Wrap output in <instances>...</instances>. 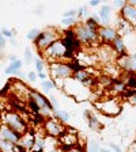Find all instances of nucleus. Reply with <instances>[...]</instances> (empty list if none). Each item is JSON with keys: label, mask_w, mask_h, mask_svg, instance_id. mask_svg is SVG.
Here are the masks:
<instances>
[{"label": "nucleus", "mask_w": 136, "mask_h": 152, "mask_svg": "<svg viewBox=\"0 0 136 152\" xmlns=\"http://www.w3.org/2000/svg\"><path fill=\"white\" fill-rule=\"evenodd\" d=\"M94 106L101 114H104L106 117H110V118L117 117L118 114H121V111H123V104H121L120 99L114 98V96L97 101L94 103Z\"/></svg>", "instance_id": "3"}, {"label": "nucleus", "mask_w": 136, "mask_h": 152, "mask_svg": "<svg viewBox=\"0 0 136 152\" xmlns=\"http://www.w3.org/2000/svg\"><path fill=\"white\" fill-rule=\"evenodd\" d=\"M101 152H113L110 148H101Z\"/></svg>", "instance_id": "55"}, {"label": "nucleus", "mask_w": 136, "mask_h": 152, "mask_svg": "<svg viewBox=\"0 0 136 152\" xmlns=\"http://www.w3.org/2000/svg\"><path fill=\"white\" fill-rule=\"evenodd\" d=\"M114 28L117 30V34L121 35L123 38L128 37V35H131L132 33L136 31L135 28H133L125 19L121 18L120 15H117V19H116V22H114Z\"/></svg>", "instance_id": "10"}, {"label": "nucleus", "mask_w": 136, "mask_h": 152, "mask_svg": "<svg viewBox=\"0 0 136 152\" xmlns=\"http://www.w3.org/2000/svg\"><path fill=\"white\" fill-rule=\"evenodd\" d=\"M40 31H41V30H38L37 27L30 28V30H29V31L26 33V38H27V39H30V41L34 42V41H35V38H37V37H38V34H40Z\"/></svg>", "instance_id": "33"}, {"label": "nucleus", "mask_w": 136, "mask_h": 152, "mask_svg": "<svg viewBox=\"0 0 136 152\" xmlns=\"http://www.w3.org/2000/svg\"><path fill=\"white\" fill-rule=\"evenodd\" d=\"M72 28L83 46H93V45L101 44L98 31H94L90 27H87L85 22H78Z\"/></svg>", "instance_id": "2"}, {"label": "nucleus", "mask_w": 136, "mask_h": 152, "mask_svg": "<svg viewBox=\"0 0 136 152\" xmlns=\"http://www.w3.org/2000/svg\"><path fill=\"white\" fill-rule=\"evenodd\" d=\"M72 77L76 82H79L83 86H86V87H91L94 84V76L91 75V72L89 69H82L79 72H75L72 75Z\"/></svg>", "instance_id": "16"}, {"label": "nucleus", "mask_w": 136, "mask_h": 152, "mask_svg": "<svg viewBox=\"0 0 136 152\" xmlns=\"http://www.w3.org/2000/svg\"><path fill=\"white\" fill-rule=\"evenodd\" d=\"M14 147H15V144H11L10 141L0 139V151L1 152H15Z\"/></svg>", "instance_id": "23"}, {"label": "nucleus", "mask_w": 136, "mask_h": 152, "mask_svg": "<svg viewBox=\"0 0 136 152\" xmlns=\"http://www.w3.org/2000/svg\"><path fill=\"white\" fill-rule=\"evenodd\" d=\"M129 101H131V103H132L133 106H136V96H133V98H131Z\"/></svg>", "instance_id": "54"}, {"label": "nucleus", "mask_w": 136, "mask_h": 152, "mask_svg": "<svg viewBox=\"0 0 136 152\" xmlns=\"http://www.w3.org/2000/svg\"><path fill=\"white\" fill-rule=\"evenodd\" d=\"M41 87H42V91L46 92V94H49L52 90L56 88V86H54L53 80H52L51 77H49L48 80H44V82H41Z\"/></svg>", "instance_id": "24"}, {"label": "nucleus", "mask_w": 136, "mask_h": 152, "mask_svg": "<svg viewBox=\"0 0 136 152\" xmlns=\"http://www.w3.org/2000/svg\"><path fill=\"white\" fill-rule=\"evenodd\" d=\"M42 128H44L46 136L54 137V139L63 136L64 133H65V130H67V128L64 126V124L60 122L59 120H56L54 117L46 118V121H45V124L42 125Z\"/></svg>", "instance_id": "8"}, {"label": "nucleus", "mask_w": 136, "mask_h": 152, "mask_svg": "<svg viewBox=\"0 0 136 152\" xmlns=\"http://www.w3.org/2000/svg\"><path fill=\"white\" fill-rule=\"evenodd\" d=\"M34 66H35V71H37V73L40 72H44L45 71V61L44 58H41V57L38 56H34Z\"/></svg>", "instance_id": "27"}, {"label": "nucleus", "mask_w": 136, "mask_h": 152, "mask_svg": "<svg viewBox=\"0 0 136 152\" xmlns=\"http://www.w3.org/2000/svg\"><path fill=\"white\" fill-rule=\"evenodd\" d=\"M65 52H67L65 46H64L61 38H59L52 45H49L41 54L48 61L54 63V61H65Z\"/></svg>", "instance_id": "5"}, {"label": "nucleus", "mask_w": 136, "mask_h": 152, "mask_svg": "<svg viewBox=\"0 0 136 152\" xmlns=\"http://www.w3.org/2000/svg\"><path fill=\"white\" fill-rule=\"evenodd\" d=\"M27 99H32V101H34L35 103L40 106V109H41V114H44L46 118L52 117V114H53V106H52L49 98H46L44 94L35 91V90H30V88H29V91H27Z\"/></svg>", "instance_id": "6"}, {"label": "nucleus", "mask_w": 136, "mask_h": 152, "mask_svg": "<svg viewBox=\"0 0 136 152\" xmlns=\"http://www.w3.org/2000/svg\"><path fill=\"white\" fill-rule=\"evenodd\" d=\"M76 15H78V10H74V8L63 12V18H76Z\"/></svg>", "instance_id": "39"}, {"label": "nucleus", "mask_w": 136, "mask_h": 152, "mask_svg": "<svg viewBox=\"0 0 136 152\" xmlns=\"http://www.w3.org/2000/svg\"><path fill=\"white\" fill-rule=\"evenodd\" d=\"M85 23H86V26H87V27H90L91 30H94V31H98L99 28H101V25L95 22L91 16H87V19L85 20Z\"/></svg>", "instance_id": "30"}, {"label": "nucleus", "mask_w": 136, "mask_h": 152, "mask_svg": "<svg viewBox=\"0 0 136 152\" xmlns=\"http://www.w3.org/2000/svg\"><path fill=\"white\" fill-rule=\"evenodd\" d=\"M86 152H101V145L98 144V141L90 140L87 142V147H86Z\"/></svg>", "instance_id": "28"}, {"label": "nucleus", "mask_w": 136, "mask_h": 152, "mask_svg": "<svg viewBox=\"0 0 136 152\" xmlns=\"http://www.w3.org/2000/svg\"><path fill=\"white\" fill-rule=\"evenodd\" d=\"M110 86L113 87L114 92H120V94H123V92L127 90V84H125V80L121 79V77H114V79H112Z\"/></svg>", "instance_id": "21"}, {"label": "nucleus", "mask_w": 136, "mask_h": 152, "mask_svg": "<svg viewBox=\"0 0 136 152\" xmlns=\"http://www.w3.org/2000/svg\"><path fill=\"white\" fill-rule=\"evenodd\" d=\"M86 121H87V126H89L91 130H95V132H99V130L104 128L102 122L98 120V117H97L94 113H91V115H90Z\"/></svg>", "instance_id": "20"}, {"label": "nucleus", "mask_w": 136, "mask_h": 152, "mask_svg": "<svg viewBox=\"0 0 136 152\" xmlns=\"http://www.w3.org/2000/svg\"><path fill=\"white\" fill-rule=\"evenodd\" d=\"M46 121V117H45L44 114L38 113V114H33V124H34L35 126H42Z\"/></svg>", "instance_id": "29"}, {"label": "nucleus", "mask_w": 136, "mask_h": 152, "mask_svg": "<svg viewBox=\"0 0 136 152\" xmlns=\"http://www.w3.org/2000/svg\"><path fill=\"white\" fill-rule=\"evenodd\" d=\"M121 95H123L125 99H131V98H133V96H136V90H133V88H127Z\"/></svg>", "instance_id": "35"}, {"label": "nucleus", "mask_w": 136, "mask_h": 152, "mask_svg": "<svg viewBox=\"0 0 136 152\" xmlns=\"http://www.w3.org/2000/svg\"><path fill=\"white\" fill-rule=\"evenodd\" d=\"M0 139L6 140V141H10L11 144H18L19 139H21V134L16 132H14L12 129H10L6 125H0Z\"/></svg>", "instance_id": "15"}, {"label": "nucleus", "mask_w": 136, "mask_h": 152, "mask_svg": "<svg viewBox=\"0 0 136 152\" xmlns=\"http://www.w3.org/2000/svg\"><path fill=\"white\" fill-rule=\"evenodd\" d=\"M38 79L41 80V82L48 80V79H49V73H46L45 71H44V72H40V73H38Z\"/></svg>", "instance_id": "43"}, {"label": "nucleus", "mask_w": 136, "mask_h": 152, "mask_svg": "<svg viewBox=\"0 0 136 152\" xmlns=\"http://www.w3.org/2000/svg\"><path fill=\"white\" fill-rule=\"evenodd\" d=\"M98 15L101 18V26H112L113 6H110V4H102L98 10Z\"/></svg>", "instance_id": "14"}, {"label": "nucleus", "mask_w": 136, "mask_h": 152, "mask_svg": "<svg viewBox=\"0 0 136 152\" xmlns=\"http://www.w3.org/2000/svg\"><path fill=\"white\" fill-rule=\"evenodd\" d=\"M108 1H109V0H101L102 4H108Z\"/></svg>", "instance_id": "58"}, {"label": "nucleus", "mask_w": 136, "mask_h": 152, "mask_svg": "<svg viewBox=\"0 0 136 152\" xmlns=\"http://www.w3.org/2000/svg\"><path fill=\"white\" fill-rule=\"evenodd\" d=\"M118 15H120L123 19H125V20L136 30V7L125 3V6H124L123 8H120Z\"/></svg>", "instance_id": "11"}, {"label": "nucleus", "mask_w": 136, "mask_h": 152, "mask_svg": "<svg viewBox=\"0 0 136 152\" xmlns=\"http://www.w3.org/2000/svg\"><path fill=\"white\" fill-rule=\"evenodd\" d=\"M125 84H127V88H133L136 90V73L135 72H129L125 79Z\"/></svg>", "instance_id": "25"}, {"label": "nucleus", "mask_w": 136, "mask_h": 152, "mask_svg": "<svg viewBox=\"0 0 136 152\" xmlns=\"http://www.w3.org/2000/svg\"><path fill=\"white\" fill-rule=\"evenodd\" d=\"M109 148H110L113 152H124V149L121 148L120 145H117V144H114L113 141H109Z\"/></svg>", "instance_id": "41"}, {"label": "nucleus", "mask_w": 136, "mask_h": 152, "mask_svg": "<svg viewBox=\"0 0 136 152\" xmlns=\"http://www.w3.org/2000/svg\"><path fill=\"white\" fill-rule=\"evenodd\" d=\"M27 80L30 83H34V82H37V79H38V73H37V71H30V72L27 73Z\"/></svg>", "instance_id": "40"}, {"label": "nucleus", "mask_w": 136, "mask_h": 152, "mask_svg": "<svg viewBox=\"0 0 136 152\" xmlns=\"http://www.w3.org/2000/svg\"><path fill=\"white\" fill-rule=\"evenodd\" d=\"M23 152H27V151H23Z\"/></svg>", "instance_id": "60"}, {"label": "nucleus", "mask_w": 136, "mask_h": 152, "mask_svg": "<svg viewBox=\"0 0 136 152\" xmlns=\"http://www.w3.org/2000/svg\"><path fill=\"white\" fill-rule=\"evenodd\" d=\"M10 44H11V46H18V41H16L15 38H11V39H10Z\"/></svg>", "instance_id": "50"}, {"label": "nucleus", "mask_w": 136, "mask_h": 152, "mask_svg": "<svg viewBox=\"0 0 136 152\" xmlns=\"http://www.w3.org/2000/svg\"><path fill=\"white\" fill-rule=\"evenodd\" d=\"M87 14V6H80L78 8V15H76V19L78 20H82V18Z\"/></svg>", "instance_id": "36"}, {"label": "nucleus", "mask_w": 136, "mask_h": 152, "mask_svg": "<svg viewBox=\"0 0 136 152\" xmlns=\"http://www.w3.org/2000/svg\"><path fill=\"white\" fill-rule=\"evenodd\" d=\"M60 37V31L57 30L56 27H48L45 30H41L38 37L35 38L34 41V46L37 48L38 52H44L49 45H52L54 41H57Z\"/></svg>", "instance_id": "4"}, {"label": "nucleus", "mask_w": 136, "mask_h": 152, "mask_svg": "<svg viewBox=\"0 0 136 152\" xmlns=\"http://www.w3.org/2000/svg\"><path fill=\"white\" fill-rule=\"evenodd\" d=\"M23 57H25V63L27 64H30L33 60H34V54H33V52H32V48H29V46H26L25 48V53H23Z\"/></svg>", "instance_id": "32"}, {"label": "nucleus", "mask_w": 136, "mask_h": 152, "mask_svg": "<svg viewBox=\"0 0 136 152\" xmlns=\"http://www.w3.org/2000/svg\"><path fill=\"white\" fill-rule=\"evenodd\" d=\"M116 64L124 72L136 73V53H125L121 56H116Z\"/></svg>", "instance_id": "9"}, {"label": "nucleus", "mask_w": 136, "mask_h": 152, "mask_svg": "<svg viewBox=\"0 0 136 152\" xmlns=\"http://www.w3.org/2000/svg\"><path fill=\"white\" fill-rule=\"evenodd\" d=\"M76 23H78V19L76 18H61V20H60V25L65 26V27H68V28L74 27Z\"/></svg>", "instance_id": "31"}, {"label": "nucleus", "mask_w": 136, "mask_h": 152, "mask_svg": "<svg viewBox=\"0 0 136 152\" xmlns=\"http://www.w3.org/2000/svg\"><path fill=\"white\" fill-rule=\"evenodd\" d=\"M27 107L30 109V111H32L33 114L41 113V109H40V106H38V104L35 103L34 101H32V99H27Z\"/></svg>", "instance_id": "34"}, {"label": "nucleus", "mask_w": 136, "mask_h": 152, "mask_svg": "<svg viewBox=\"0 0 136 152\" xmlns=\"http://www.w3.org/2000/svg\"><path fill=\"white\" fill-rule=\"evenodd\" d=\"M72 71L68 66V63L65 61H54L49 64V76L51 79H61L67 80L72 77Z\"/></svg>", "instance_id": "7"}, {"label": "nucleus", "mask_w": 136, "mask_h": 152, "mask_svg": "<svg viewBox=\"0 0 136 152\" xmlns=\"http://www.w3.org/2000/svg\"><path fill=\"white\" fill-rule=\"evenodd\" d=\"M98 35L101 39V44H112L113 39L117 37V30L114 28V26H101L98 30Z\"/></svg>", "instance_id": "12"}, {"label": "nucleus", "mask_w": 136, "mask_h": 152, "mask_svg": "<svg viewBox=\"0 0 136 152\" xmlns=\"http://www.w3.org/2000/svg\"><path fill=\"white\" fill-rule=\"evenodd\" d=\"M127 3L131 4V6H133V7H136V0H127Z\"/></svg>", "instance_id": "52"}, {"label": "nucleus", "mask_w": 136, "mask_h": 152, "mask_svg": "<svg viewBox=\"0 0 136 152\" xmlns=\"http://www.w3.org/2000/svg\"><path fill=\"white\" fill-rule=\"evenodd\" d=\"M89 16H91V18H93V19H94L95 22H97V23H99V25H101V18H99L98 12H91V14H90V15H89Z\"/></svg>", "instance_id": "44"}, {"label": "nucleus", "mask_w": 136, "mask_h": 152, "mask_svg": "<svg viewBox=\"0 0 136 152\" xmlns=\"http://www.w3.org/2000/svg\"><path fill=\"white\" fill-rule=\"evenodd\" d=\"M112 50L117 56H121V54H125L128 53V49H127V45H125V39H124L121 35H117V37L113 39V42L110 44Z\"/></svg>", "instance_id": "17"}, {"label": "nucleus", "mask_w": 136, "mask_h": 152, "mask_svg": "<svg viewBox=\"0 0 136 152\" xmlns=\"http://www.w3.org/2000/svg\"><path fill=\"white\" fill-rule=\"evenodd\" d=\"M1 124L8 126L10 129H12L14 132L19 133L21 136H22L23 133H26L29 130V124L26 120H23L22 115L15 111H4L1 113Z\"/></svg>", "instance_id": "1"}, {"label": "nucleus", "mask_w": 136, "mask_h": 152, "mask_svg": "<svg viewBox=\"0 0 136 152\" xmlns=\"http://www.w3.org/2000/svg\"><path fill=\"white\" fill-rule=\"evenodd\" d=\"M7 58H8L10 63H14V61L18 60V57H16V54H8V57H7Z\"/></svg>", "instance_id": "48"}, {"label": "nucleus", "mask_w": 136, "mask_h": 152, "mask_svg": "<svg viewBox=\"0 0 136 152\" xmlns=\"http://www.w3.org/2000/svg\"><path fill=\"white\" fill-rule=\"evenodd\" d=\"M68 66L71 68V71H72V73H75V72H79V71H82V69H86L85 66L82 65V64L79 63V61L76 60V58H72L71 61H68Z\"/></svg>", "instance_id": "26"}, {"label": "nucleus", "mask_w": 136, "mask_h": 152, "mask_svg": "<svg viewBox=\"0 0 136 152\" xmlns=\"http://www.w3.org/2000/svg\"><path fill=\"white\" fill-rule=\"evenodd\" d=\"M29 152H45V149H32V151Z\"/></svg>", "instance_id": "56"}, {"label": "nucleus", "mask_w": 136, "mask_h": 152, "mask_svg": "<svg viewBox=\"0 0 136 152\" xmlns=\"http://www.w3.org/2000/svg\"><path fill=\"white\" fill-rule=\"evenodd\" d=\"M0 35H1V27H0Z\"/></svg>", "instance_id": "59"}, {"label": "nucleus", "mask_w": 136, "mask_h": 152, "mask_svg": "<svg viewBox=\"0 0 136 152\" xmlns=\"http://www.w3.org/2000/svg\"><path fill=\"white\" fill-rule=\"evenodd\" d=\"M42 10H44V6H40L34 10V14L35 15H42Z\"/></svg>", "instance_id": "47"}, {"label": "nucleus", "mask_w": 136, "mask_h": 152, "mask_svg": "<svg viewBox=\"0 0 136 152\" xmlns=\"http://www.w3.org/2000/svg\"><path fill=\"white\" fill-rule=\"evenodd\" d=\"M125 3H127V0H113V6L117 8H123Z\"/></svg>", "instance_id": "42"}, {"label": "nucleus", "mask_w": 136, "mask_h": 152, "mask_svg": "<svg viewBox=\"0 0 136 152\" xmlns=\"http://www.w3.org/2000/svg\"><path fill=\"white\" fill-rule=\"evenodd\" d=\"M52 117H54L56 120H59L60 122H63V124H67L68 121L71 120V115L67 113L65 110H63V109H60V110H54L53 114H52Z\"/></svg>", "instance_id": "22"}, {"label": "nucleus", "mask_w": 136, "mask_h": 152, "mask_svg": "<svg viewBox=\"0 0 136 152\" xmlns=\"http://www.w3.org/2000/svg\"><path fill=\"white\" fill-rule=\"evenodd\" d=\"M90 6H91V7H98V6H101V0H90Z\"/></svg>", "instance_id": "45"}, {"label": "nucleus", "mask_w": 136, "mask_h": 152, "mask_svg": "<svg viewBox=\"0 0 136 152\" xmlns=\"http://www.w3.org/2000/svg\"><path fill=\"white\" fill-rule=\"evenodd\" d=\"M75 58L85 66L86 69H87L89 66L94 65V61H95V56H93V54H90V53H85V52H82V50L76 53Z\"/></svg>", "instance_id": "18"}, {"label": "nucleus", "mask_w": 136, "mask_h": 152, "mask_svg": "<svg viewBox=\"0 0 136 152\" xmlns=\"http://www.w3.org/2000/svg\"><path fill=\"white\" fill-rule=\"evenodd\" d=\"M23 64H25V61L21 60V58H18L16 61H14V63H10L8 65L6 66L4 73H6V75H16V72H18V71L22 69Z\"/></svg>", "instance_id": "19"}, {"label": "nucleus", "mask_w": 136, "mask_h": 152, "mask_svg": "<svg viewBox=\"0 0 136 152\" xmlns=\"http://www.w3.org/2000/svg\"><path fill=\"white\" fill-rule=\"evenodd\" d=\"M1 34H3V37L6 38V39H11V38H14V33L11 28H7V27H3L1 28Z\"/></svg>", "instance_id": "38"}, {"label": "nucleus", "mask_w": 136, "mask_h": 152, "mask_svg": "<svg viewBox=\"0 0 136 152\" xmlns=\"http://www.w3.org/2000/svg\"><path fill=\"white\" fill-rule=\"evenodd\" d=\"M15 76H16V77H23V76H25V75H23V72H22V71H18Z\"/></svg>", "instance_id": "53"}, {"label": "nucleus", "mask_w": 136, "mask_h": 152, "mask_svg": "<svg viewBox=\"0 0 136 152\" xmlns=\"http://www.w3.org/2000/svg\"><path fill=\"white\" fill-rule=\"evenodd\" d=\"M68 152H83V149L80 148V145H79V144H78V145H75V147H74V148H71Z\"/></svg>", "instance_id": "46"}, {"label": "nucleus", "mask_w": 136, "mask_h": 152, "mask_svg": "<svg viewBox=\"0 0 136 152\" xmlns=\"http://www.w3.org/2000/svg\"><path fill=\"white\" fill-rule=\"evenodd\" d=\"M49 101H51L52 106H53V111L54 110H60V103H59V101H57V98L54 96V95L49 94Z\"/></svg>", "instance_id": "37"}, {"label": "nucleus", "mask_w": 136, "mask_h": 152, "mask_svg": "<svg viewBox=\"0 0 136 152\" xmlns=\"http://www.w3.org/2000/svg\"><path fill=\"white\" fill-rule=\"evenodd\" d=\"M12 33H14V37H15V35L18 34V31H16V28H12Z\"/></svg>", "instance_id": "57"}, {"label": "nucleus", "mask_w": 136, "mask_h": 152, "mask_svg": "<svg viewBox=\"0 0 136 152\" xmlns=\"http://www.w3.org/2000/svg\"><path fill=\"white\" fill-rule=\"evenodd\" d=\"M35 136H37V133H35L34 129H29L26 133H23L21 139H19V145L22 147L23 149L26 151H32L33 147H34V142H35Z\"/></svg>", "instance_id": "13"}, {"label": "nucleus", "mask_w": 136, "mask_h": 152, "mask_svg": "<svg viewBox=\"0 0 136 152\" xmlns=\"http://www.w3.org/2000/svg\"><path fill=\"white\" fill-rule=\"evenodd\" d=\"M129 152H136V142H133L129 148Z\"/></svg>", "instance_id": "51"}, {"label": "nucleus", "mask_w": 136, "mask_h": 152, "mask_svg": "<svg viewBox=\"0 0 136 152\" xmlns=\"http://www.w3.org/2000/svg\"><path fill=\"white\" fill-rule=\"evenodd\" d=\"M91 113H93V111H91V110H89V109H87V110H85V111H83V117H85L86 120H87V118H89L90 115H91Z\"/></svg>", "instance_id": "49"}]
</instances>
